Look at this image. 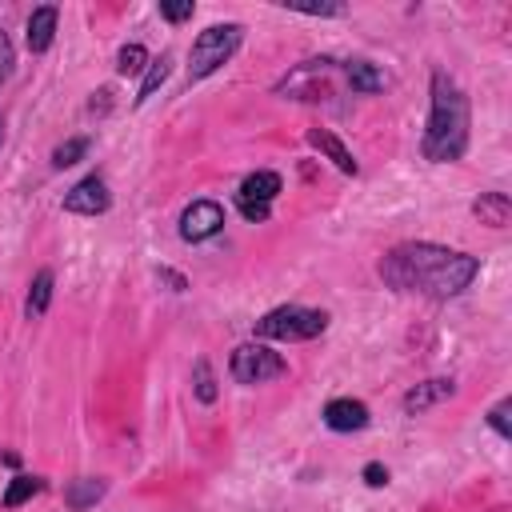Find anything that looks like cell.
I'll use <instances>...</instances> for the list:
<instances>
[{
    "instance_id": "obj_17",
    "label": "cell",
    "mask_w": 512,
    "mask_h": 512,
    "mask_svg": "<svg viewBox=\"0 0 512 512\" xmlns=\"http://www.w3.org/2000/svg\"><path fill=\"white\" fill-rule=\"evenodd\" d=\"M36 492H40V480H36V476H16V480L8 484V492H4V504L16 508V504H24V500L36 496Z\"/></svg>"
},
{
    "instance_id": "obj_27",
    "label": "cell",
    "mask_w": 512,
    "mask_h": 512,
    "mask_svg": "<svg viewBox=\"0 0 512 512\" xmlns=\"http://www.w3.org/2000/svg\"><path fill=\"white\" fill-rule=\"evenodd\" d=\"M0 140H4V120H0Z\"/></svg>"
},
{
    "instance_id": "obj_10",
    "label": "cell",
    "mask_w": 512,
    "mask_h": 512,
    "mask_svg": "<svg viewBox=\"0 0 512 512\" xmlns=\"http://www.w3.org/2000/svg\"><path fill=\"white\" fill-rule=\"evenodd\" d=\"M52 36H56V8L44 4V8H36V12L28 16V48H32V52H48Z\"/></svg>"
},
{
    "instance_id": "obj_20",
    "label": "cell",
    "mask_w": 512,
    "mask_h": 512,
    "mask_svg": "<svg viewBox=\"0 0 512 512\" xmlns=\"http://www.w3.org/2000/svg\"><path fill=\"white\" fill-rule=\"evenodd\" d=\"M84 152H88V140H80V136H76V140L60 144V148L52 152V164H56V168H68V164H76Z\"/></svg>"
},
{
    "instance_id": "obj_1",
    "label": "cell",
    "mask_w": 512,
    "mask_h": 512,
    "mask_svg": "<svg viewBox=\"0 0 512 512\" xmlns=\"http://www.w3.org/2000/svg\"><path fill=\"white\" fill-rule=\"evenodd\" d=\"M476 272H480L476 256L452 252V248H440V244H424V240L396 244L380 260L384 284H392L396 292H420V296H432V300L464 292Z\"/></svg>"
},
{
    "instance_id": "obj_13",
    "label": "cell",
    "mask_w": 512,
    "mask_h": 512,
    "mask_svg": "<svg viewBox=\"0 0 512 512\" xmlns=\"http://www.w3.org/2000/svg\"><path fill=\"white\" fill-rule=\"evenodd\" d=\"M308 140H312L316 148H324V152L336 160V168H340V172H356V160H352V152H348V148H344L336 136H328V132H308Z\"/></svg>"
},
{
    "instance_id": "obj_8",
    "label": "cell",
    "mask_w": 512,
    "mask_h": 512,
    "mask_svg": "<svg viewBox=\"0 0 512 512\" xmlns=\"http://www.w3.org/2000/svg\"><path fill=\"white\" fill-rule=\"evenodd\" d=\"M324 424L332 428V432H356V428H364L368 424V408L360 404V400H328V408H324Z\"/></svg>"
},
{
    "instance_id": "obj_5",
    "label": "cell",
    "mask_w": 512,
    "mask_h": 512,
    "mask_svg": "<svg viewBox=\"0 0 512 512\" xmlns=\"http://www.w3.org/2000/svg\"><path fill=\"white\" fill-rule=\"evenodd\" d=\"M280 372H284V360L264 344H240L232 352V376L240 384H264V380H272Z\"/></svg>"
},
{
    "instance_id": "obj_14",
    "label": "cell",
    "mask_w": 512,
    "mask_h": 512,
    "mask_svg": "<svg viewBox=\"0 0 512 512\" xmlns=\"http://www.w3.org/2000/svg\"><path fill=\"white\" fill-rule=\"evenodd\" d=\"M104 496V480H92V476H84V480H76L68 492H64V500H68V508H88V504H96Z\"/></svg>"
},
{
    "instance_id": "obj_15",
    "label": "cell",
    "mask_w": 512,
    "mask_h": 512,
    "mask_svg": "<svg viewBox=\"0 0 512 512\" xmlns=\"http://www.w3.org/2000/svg\"><path fill=\"white\" fill-rule=\"evenodd\" d=\"M48 300H52V272L44 268V272H36V280H32V292H28V316H40V312L48 308Z\"/></svg>"
},
{
    "instance_id": "obj_16",
    "label": "cell",
    "mask_w": 512,
    "mask_h": 512,
    "mask_svg": "<svg viewBox=\"0 0 512 512\" xmlns=\"http://www.w3.org/2000/svg\"><path fill=\"white\" fill-rule=\"evenodd\" d=\"M348 80H352L356 92H376V88L384 84L380 72H376L372 64H364V60H352V64H348Z\"/></svg>"
},
{
    "instance_id": "obj_4",
    "label": "cell",
    "mask_w": 512,
    "mask_h": 512,
    "mask_svg": "<svg viewBox=\"0 0 512 512\" xmlns=\"http://www.w3.org/2000/svg\"><path fill=\"white\" fill-rule=\"evenodd\" d=\"M236 44H240V24H212V28H204V32L196 36V44H192L188 76H192V80L212 76V72L236 52Z\"/></svg>"
},
{
    "instance_id": "obj_9",
    "label": "cell",
    "mask_w": 512,
    "mask_h": 512,
    "mask_svg": "<svg viewBox=\"0 0 512 512\" xmlns=\"http://www.w3.org/2000/svg\"><path fill=\"white\" fill-rule=\"evenodd\" d=\"M276 192H280V176H276V172H252V176L240 184L236 200H240V204H272Z\"/></svg>"
},
{
    "instance_id": "obj_18",
    "label": "cell",
    "mask_w": 512,
    "mask_h": 512,
    "mask_svg": "<svg viewBox=\"0 0 512 512\" xmlns=\"http://www.w3.org/2000/svg\"><path fill=\"white\" fill-rule=\"evenodd\" d=\"M144 64H148V52H144L140 44H128V48H120V56H116V68H120V76H136Z\"/></svg>"
},
{
    "instance_id": "obj_6",
    "label": "cell",
    "mask_w": 512,
    "mask_h": 512,
    "mask_svg": "<svg viewBox=\"0 0 512 512\" xmlns=\"http://www.w3.org/2000/svg\"><path fill=\"white\" fill-rule=\"evenodd\" d=\"M220 224H224L220 204H212V200H196V204H188V208H184V216H180V236L196 244V240L216 236V232H220Z\"/></svg>"
},
{
    "instance_id": "obj_19",
    "label": "cell",
    "mask_w": 512,
    "mask_h": 512,
    "mask_svg": "<svg viewBox=\"0 0 512 512\" xmlns=\"http://www.w3.org/2000/svg\"><path fill=\"white\" fill-rule=\"evenodd\" d=\"M164 76H168V56H160V60H152V64H148V76H144V84H140V96H136V100H148V96L164 84Z\"/></svg>"
},
{
    "instance_id": "obj_7",
    "label": "cell",
    "mask_w": 512,
    "mask_h": 512,
    "mask_svg": "<svg viewBox=\"0 0 512 512\" xmlns=\"http://www.w3.org/2000/svg\"><path fill=\"white\" fill-rule=\"evenodd\" d=\"M64 208L68 212H80V216H96L108 208V188L100 176H84L68 196H64Z\"/></svg>"
},
{
    "instance_id": "obj_11",
    "label": "cell",
    "mask_w": 512,
    "mask_h": 512,
    "mask_svg": "<svg viewBox=\"0 0 512 512\" xmlns=\"http://www.w3.org/2000/svg\"><path fill=\"white\" fill-rule=\"evenodd\" d=\"M452 392H456L452 380H428V384H420V388H412V392L404 396V412H424L428 404H436V400H444V396H452Z\"/></svg>"
},
{
    "instance_id": "obj_23",
    "label": "cell",
    "mask_w": 512,
    "mask_h": 512,
    "mask_svg": "<svg viewBox=\"0 0 512 512\" xmlns=\"http://www.w3.org/2000/svg\"><path fill=\"white\" fill-rule=\"evenodd\" d=\"M12 64H16V56H12V40H8V32L0 28V84L12 76Z\"/></svg>"
},
{
    "instance_id": "obj_21",
    "label": "cell",
    "mask_w": 512,
    "mask_h": 512,
    "mask_svg": "<svg viewBox=\"0 0 512 512\" xmlns=\"http://www.w3.org/2000/svg\"><path fill=\"white\" fill-rule=\"evenodd\" d=\"M508 412H512V404H508V400H500V404L488 412V424H492L500 436H512V420H508Z\"/></svg>"
},
{
    "instance_id": "obj_22",
    "label": "cell",
    "mask_w": 512,
    "mask_h": 512,
    "mask_svg": "<svg viewBox=\"0 0 512 512\" xmlns=\"http://www.w3.org/2000/svg\"><path fill=\"white\" fill-rule=\"evenodd\" d=\"M196 396L208 404V400H216V388H212V372H208V364L200 360L196 364Z\"/></svg>"
},
{
    "instance_id": "obj_12",
    "label": "cell",
    "mask_w": 512,
    "mask_h": 512,
    "mask_svg": "<svg viewBox=\"0 0 512 512\" xmlns=\"http://www.w3.org/2000/svg\"><path fill=\"white\" fill-rule=\"evenodd\" d=\"M472 212L484 220V224H492V228H504L508 224V196L504 192H488V196H480L476 204H472Z\"/></svg>"
},
{
    "instance_id": "obj_25",
    "label": "cell",
    "mask_w": 512,
    "mask_h": 512,
    "mask_svg": "<svg viewBox=\"0 0 512 512\" xmlns=\"http://www.w3.org/2000/svg\"><path fill=\"white\" fill-rule=\"evenodd\" d=\"M364 480H368L372 488H380V484H388V468H384V464H368V468H364Z\"/></svg>"
},
{
    "instance_id": "obj_26",
    "label": "cell",
    "mask_w": 512,
    "mask_h": 512,
    "mask_svg": "<svg viewBox=\"0 0 512 512\" xmlns=\"http://www.w3.org/2000/svg\"><path fill=\"white\" fill-rule=\"evenodd\" d=\"M240 212L248 220H268V204H240Z\"/></svg>"
},
{
    "instance_id": "obj_3",
    "label": "cell",
    "mask_w": 512,
    "mask_h": 512,
    "mask_svg": "<svg viewBox=\"0 0 512 512\" xmlns=\"http://www.w3.org/2000/svg\"><path fill=\"white\" fill-rule=\"evenodd\" d=\"M324 328H328V316L316 308H300V304L272 308L268 316L256 320V336H272V340H312Z\"/></svg>"
},
{
    "instance_id": "obj_24",
    "label": "cell",
    "mask_w": 512,
    "mask_h": 512,
    "mask_svg": "<svg viewBox=\"0 0 512 512\" xmlns=\"http://www.w3.org/2000/svg\"><path fill=\"white\" fill-rule=\"evenodd\" d=\"M160 16H164V20H172V24H180V20H188V16H192V4H160Z\"/></svg>"
},
{
    "instance_id": "obj_2",
    "label": "cell",
    "mask_w": 512,
    "mask_h": 512,
    "mask_svg": "<svg viewBox=\"0 0 512 512\" xmlns=\"http://www.w3.org/2000/svg\"><path fill=\"white\" fill-rule=\"evenodd\" d=\"M464 148H468V100L444 72H436L432 76V116H428V132H424V156L428 160H460Z\"/></svg>"
}]
</instances>
